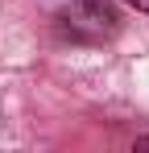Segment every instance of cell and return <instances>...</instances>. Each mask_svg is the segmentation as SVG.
Returning <instances> with one entry per match:
<instances>
[{
	"instance_id": "cell-3",
	"label": "cell",
	"mask_w": 149,
	"mask_h": 153,
	"mask_svg": "<svg viewBox=\"0 0 149 153\" xmlns=\"http://www.w3.org/2000/svg\"><path fill=\"white\" fill-rule=\"evenodd\" d=\"M137 149H149V137H141V141H137Z\"/></svg>"
},
{
	"instance_id": "cell-1",
	"label": "cell",
	"mask_w": 149,
	"mask_h": 153,
	"mask_svg": "<svg viewBox=\"0 0 149 153\" xmlns=\"http://www.w3.org/2000/svg\"><path fill=\"white\" fill-rule=\"evenodd\" d=\"M120 33V13L112 0H71L58 13V37L79 46H99Z\"/></svg>"
},
{
	"instance_id": "cell-2",
	"label": "cell",
	"mask_w": 149,
	"mask_h": 153,
	"mask_svg": "<svg viewBox=\"0 0 149 153\" xmlns=\"http://www.w3.org/2000/svg\"><path fill=\"white\" fill-rule=\"evenodd\" d=\"M128 8H137V13H149V0H124Z\"/></svg>"
}]
</instances>
